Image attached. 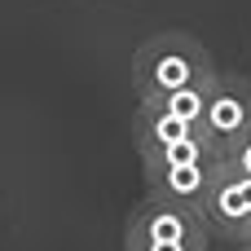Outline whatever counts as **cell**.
<instances>
[{
  "mask_svg": "<svg viewBox=\"0 0 251 251\" xmlns=\"http://www.w3.org/2000/svg\"><path fill=\"white\" fill-rule=\"evenodd\" d=\"M238 251H251V247H238Z\"/></svg>",
  "mask_w": 251,
  "mask_h": 251,
  "instance_id": "9",
  "label": "cell"
},
{
  "mask_svg": "<svg viewBox=\"0 0 251 251\" xmlns=\"http://www.w3.org/2000/svg\"><path fill=\"white\" fill-rule=\"evenodd\" d=\"M247 247H251V243H247Z\"/></svg>",
  "mask_w": 251,
  "mask_h": 251,
  "instance_id": "10",
  "label": "cell"
},
{
  "mask_svg": "<svg viewBox=\"0 0 251 251\" xmlns=\"http://www.w3.org/2000/svg\"><path fill=\"white\" fill-rule=\"evenodd\" d=\"M194 132H203V128H194V124L159 110L154 101H141L137 115H132V146H137L141 159H150V154H159V150H168V146H176V141H185Z\"/></svg>",
  "mask_w": 251,
  "mask_h": 251,
  "instance_id": "6",
  "label": "cell"
},
{
  "mask_svg": "<svg viewBox=\"0 0 251 251\" xmlns=\"http://www.w3.org/2000/svg\"><path fill=\"white\" fill-rule=\"evenodd\" d=\"M216 75L221 71L212 66V53L185 31H159L141 40V49L132 53V88L141 101H159L176 88L212 84Z\"/></svg>",
  "mask_w": 251,
  "mask_h": 251,
  "instance_id": "1",
  "label": "cell"
},
{
  "mask_svg": "<svg viewBox=\"0 0 251 251\" xmlns=\"http://www.w3.org/2000/svg\"><path fill=\"white\" fill-rule=\"evenodd\" d=\"M225 163H229L234 172H243V176L251 181V141H238V146L225 154Z\"/></svg>",
  "mask_w": 251,
  "mask_h": 251,
  "instance_id": "7",
  "label": "cell"
},
{
  "mask_svg": "<svg viewBox=\"0 0 251 251\" xmlns=\"http://www.w3.org/2000/svg\"><path fill=\"white\" fill-rule=\"evenodd\" d=\"M212 225L199 207L168 203L159 194H146L124 229V251H207Z\"/></svg>",
  "mask_w": 251,
  "mask_h": 251,
  "instance_id": "2",
  "label": "cell"
},
{
  "mask_svg": "<svg viewBox=\"0 0 251 251\" xmlns=\"http://www.w3.org/2000/svg\"><path fill=\"white\" fill-rule=\"evenodd\" d=\"M225 163V159H221ZM221 163H194V168H163V163H141L146 172V194H159L168 203H181V207H199L207 203L212 194V181H216V168Z\"/></svg>",
  "mask_w": 251,
  "mask_h": 251,
  "instance_id": "5",
  "label": "cell"
},
{
  "mask_svg": "<svg viewBox=\"0 0 251 251\" xmlns=\"http://www.w3.org/2000/svg\"><path fill=\"white\" fill-rule=\"evenodd\" d=\"M247 141H251V128H247Z\"/></svg>",
  "mask_w": 251,
  "mask_h": 251,
  "instance_id": "8",
  "label": "cell"
},
{
  "mask_svg": "<svg viewBox=\"0 0 251 251\" xmlns=\"http://www.w3.org/2000/svg\"><path fill=\"white\" fill-rule=\"evenodd\" d=\"M207 137H216L225 146V154L247 141L251 128V79L247 75H221L216 93H212V110H207Z\"/></svg>",
  "mask_w": 251,
  "mask_h": 251,
  "instance_id": "4",
  "label": "cell"
},
{
  "mask_svg": "<svg viewBox=\"0 0 251 251\" xmlns=\"http://www.w3.org/2000/svg\"><path fill=\"white\" fill-rule=\"evenodd\" d=\"M203 216L221 238H234L238 247H247L251 243V181L243 172H234L229 163H221L216 181H212V194L203 203Z\"/></svg>",
  "mask_w": 251,
  "mask_h": 251,
  "instance_id": "3",
  "label": "cell"
}]
</instances>
